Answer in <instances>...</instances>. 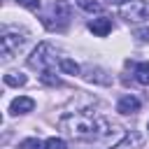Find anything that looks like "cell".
I'll return each mask as SVG.
<instances>
[{"mask_svg": "<svg viewBox=\"0 0 149 149\" xmlns=\"http://www.w3.org/2000/svg\"><path fill=\"white\" fill-rule=\"evenodd\" d=\"M26 33H19V30H9L5 28L2 30V37H0V54H2V61H9L14 54H19L26 44Z\"/></svg>", "mask_w": 149, "mask_h": 149, "instance_id": "obj_4", "label": "cell"}, {"mask_svg": "<svg viewBox=\"0 0 149 149\" xmlns=\"http://www.w3.org/2000/svg\"><path fill=\"white\" fill-rule=\"evenodd\" d=\"M140 109V100L135 95H123L119 102H116V112L119 114H135Z\"/></svg>", "mask_w": 149, "mask_h": 149, "instance_id": "obj_9", "label": "cell"}, {"mask_svg": "<svg viewBox=\"0 0 149 149\" xmlns=\"http://www.w3.org/2000/svg\"><path fill=\"white\" fill-rule=\"evenodd\" d=\"M35 109V100L33 98H28V95H19V98H14L12 102H9V114H28V112H33Z\"/></svg>", "mask_w": 149, "mask_h": 149, "instance_id": "obj_7", "label": "cell"}, {"mask_svg": "<svg viewBox=\"0 0 149 149\" xmlns=\"http://www.w3.org/2000/svg\"><path fill=\"white\" fill-rule=\"evenodd\" d=\"M119 14H121V19H126L128 23H137V21H144V19H147L149 5H147L144 0H128V2L121 5Z\"/></svg>", "mask_w": 149, "mask_h": 149, "instance_id": "obj_5", "label": "cell"}, {"mask_svg": "<svg viewBox=\"0 0 149 149\" xmlns=\"http://www.w3.org/2000/svg\"><path fill=\"white\" fill-rule=\"evenodd\" d=\"M56 63H61V58H58L56 49H54L49 42H40V44L35 47V51L28 56V65H30V68H37L40 72L56 68Z\"/></svg>", "mask_w": 149, "mask_h": 149, "instance_id": "obj_2", "label": "cell"}, {"mask_svg": "<svg viewBox=\"0 0 149 149\" xmlns=\"http://www.w3.org/2000/svg\"><path fill=\"white\" fill-rule=\"evenodd\" d=\"M135 81L142 86H149V63H137L135 65Z\"/></svg>", "mask_w": 149, "mask_h": 149, "instance_id": "obj_11", "label": "cell"}, {"mask_svg": "<svg viewBox=\"0 0 149 149\" xmlns=\"http://www.w3.org/2000/svg\"><path fill=\"white\" fill-rule=\"evenodd\" d=\"M109 5H123V2H128V0H107Z\"/></svg>", "mask_w": 149, "mask_h": 149, "instance_id": "obj_20", "label": "cell"}, {"mask_svg": "<svg viewBox=\"0 0 149 149\" xmlns=\"http://www.w3.org/2000/svg\"><path fill=\"white\" fill-rule=\"evenodd\" d=\"M79 7L86 9V12H100L102 9V5L100 2H93V0H79Z\"/></svg>", "mask_w": 149, "mask_h": 149, "instance_id": "obj_17", "label": "cell"}, {"mask_svg": "<svg viewBox=\"0 0 149 149\" xmlns=\"http://www.w3.org/2000/svg\"><path fill=\"white\" fill-rule=\"evenodd\" d=\"M19 149H44V144L37 137H26V140L19 142Z\"/></svg>", "mask_w": 149, "mask_h": 149, "instance_id": "obj_15", "label": "cell"}, {"mask_svg": "<svg viewBox=\"0 0 149 149\" xmlns=\"http://www.w3.org/2000/svg\"><path fill=\"white\" fill-rule=\"evenodd\" d=\"M88 30H91L93 35H98V37H105V35L112 33V19H107V16L91 19V21H88Z\"/></svg>", "mask_w": 149, "mask_h": 149, "instance_id": "obj_8", "label": "cell"}, {"mask_svg": "<svg viewBox=\"0 0 149 149\" xmlns=\"http://www.w3.org/2000/svg\"><path fill=\"white\" fill-rule=\"evenodd\" d=\"M44 149H68V144H65V140H61V137H49V140L44 142Z\"/></svg>", "mask_w": 149, "mask_h": 149, "instance_id": "obj_16", "label": "cell"}, {"mask_svg": "<svg viewBox=\"0 0 149 149\" xmlns=\"http://www.w3.org/2000/svg\"><path fill=\"white\" fill-rule=\"evenodd\" d=\"M142 144H144V137H142L137 130H130V133H128V135H126L114 149H140Z\"/></svg>", "mask_w": 149, "mask_h": 149, "instance_id": "obj_10", "label": "cell"}, {"mask_svg": "<svg viewBox=\"0 0 149 149\" xmlns=\"http://www.w3.org/2000/svg\"><path fill=\"white\" fill-rule=\"evenodd\" d=\"M21 7H26V9H30V12H37L40 9V0H16Z\"/></svg>", "mask_w": 149, "mask_h": 149, "instance_id": "obj_18", "label": "cell"}, {"mask_svg": "<svg viewBox=\"0 0 149 149\" xmlns=\"http://www.w3.org/2000/svg\"><path fill=\"white\" fill-rule=\"evenodd\" d=\"M70 21V5L65 0H56L51 2L49 12L42 16V23L49 28V30H63Z\"/></svg>", "mask_w": 149, "mask_h": 149, "instance_id": "obj_3", "label": "cell"}, {"mask_svg": "<svg viewBox=\"0 0 149 149\" xmlns=\"http://www.w3.org/2000/svg\"><path fill=\"white\" fill-rule=\"evenodd\" d=\"M58 128L74 140H100V137L109 135L112 123L107 119H102L100 114L84 109V112H72V114L61 116Z\"/></svg>", "mask_w": 149, "mask_h": 149, "instance_id": "obj_1", "label": "cell"}, {"mask_svg": "<svg viewBox=\"0 0 149 149\" xmlns=\"http://www.w3.org/2000/svg\"><path fill=\"white\" fill-rule=\"evenodd\" d=\"M133 35L137 37V42H149V28H137Z\"/></svg>", "mask_w": 149, "mask_h": 149, "instance_id": "obj_19", "label": "cell"}, {"mask_svg": "<svg viewBox=\"0 0 149 149\" xmlns=\"http://www.w3.org/2000/svg\"><path fill=\"white\" fill-rule=\"evenodd\" d=\"M81 77H84L86 81H93V84H102V86L112 84V77L107 74V70H102V68H95V65H86V68L81 70Z\"/></svg>", "mask_w": 149, "mask_h": 149, "instance_id": "obj_6", "label": "cell"}, {"mask_svg": "<svg viewBox=\"0 0 149 149\" xmlns=\"http://www.w3.org/2000/svg\"><path fill=\"white\" fill-rule=\"evenodd\" d=\"M28 79H26V74H21V72H7L5 74V84L7 86H23Z\"/></svg>", "mask_w": 149, "mask_h": 149, "instance_id": "obj_13", "label": "cell"}, {"mask_svg": "<svg viewBox=\"0 0 149 149\" xmlns=\"http://www.w3.org/2000/svg\"><path fill=\"white\" fill-rule=\"evenodd\" d=\"M40 81L42 84H47V86H61L63 81H61V77H56L54 74V70H44L42 74H40Z\"/></svg>", "mask_w": 149, "mask_h": 149, "instance_id": "obj_14", "label": "cell"}, {"mask_svg": "<svg viewBox=\"0 0 149 149\" xmlns=\"http://www.w3.org/2000/svg\"><path fill=\"white\" fill-rule=\"evenodd\" d=\"M58 68L65 72V74H79L81 72V68L72 61V58H61V63H58Z\"/></svg>", "mask_w": 149, "mask_h": 149, "instance_id": "obj_12", "label": "cell"}]
</instances>
